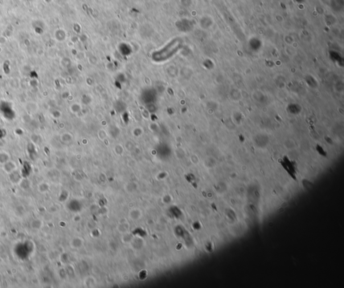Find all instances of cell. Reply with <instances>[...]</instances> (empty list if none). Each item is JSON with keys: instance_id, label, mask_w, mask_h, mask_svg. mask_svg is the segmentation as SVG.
Wrapping results in <instances>:
<instances>
[{"instance_id": "6", "label": "cell", "mask_w": 344, "mask_h": 288, "mask_svg": "<svg viewBox=\"0 0 344 288\" xmlns=\"http://www.w3.org/2000/svg\"><path fill=\"white\" fill-rule=\"evenodd\" d=\"M48 189V186L46 183H42L39 185V189L40 190V192L43 193L46 192V191H47Z\"/></svg>"}, {"instance_id": "1", "label": "cell", "mask_w": 344, "mask_h": 288, "mask_svg": "<svg viewBox=\"0 0 344 288\" xmlns=\"http://www.w3.org/2000/svg\"><path fill=\"white\" fill-rule=\"evenodd\" d=\"M280 163L281 164V165L283 167L288 173L290 175V176L293 178L294 180H297L296 177V164L294 161H292L286 156H284L282 159H280L279 160Z\"/></svg>"}, {"instance_id": "4", "label": "cell", "mask_w": 344, "mask_h": 288, "mask_svg": "<svg viewBox=\"0 0 344 288\" xmlns=\"http://www.w3.org/2000/svg\"><path fill=\"white\" fill-rule=\"evenodd\" d=\"M288 110H289V112H290V113H292V114H297L301 111V108L300 106H298V104L292 103V104H290L289 107H288Z\"/></svg>"}, {"instance_id": "5", "label": "cell", "mask_w": 344, "mask_h": 288, "mask_svg": "<svg viewBox=\"0 0 344 288\" xmlns=\"http://www.w3.org/2000/svg\"><path fill=\"white\" fill-rule=\"evenodd\" d=\"M8 160H10V155L6 152H0V164H4Z\"/></svg>"}, {"instance_id": "3", "label": "cell", "mask_w": 344, "mask_h": 288, "mask_svg": "<svg viewBox=\"0 0 344 288\" xmlns=\"http://www.w3.org/2000/svg\"><path fill=\"white\" fill-rule=\"evenodd\" d=\"M3 169L7 173H11L12 172L14 171L15 170H16L17 169V165L12 160H8L7 163H6L4 164H3Z\"/></svg>"}, {"instance_id": "7", "label": "cell", "mask_w": 344, "mask_h": 288, "mask_svg": "<svg viewBox=\"0 0 344 288\" xmlns=\"http://www.w3.org/2000/svg\"><path fill=\"white\" fill-rule=\"evenodd\" d=\"M317 151L321 155H323V156H326L327 155L326 152H325L323 149V148L319 145H317Z\"/></svg>"}, {"instance_id": "2", "label": "cell", "mask_w": 344, "mask_h": 288, "mask_svg": "<svg viewBox=\"0 0 344 288\" xmlns=\"http://www.w3.org/2000/svg\"><path fill=\"white\" fill-rule=\"evenodd\" d=\"M10 179L14 184H18L20 183L22 179V175L19 172L15 170L14 171L10 173Z\"/></svg>"}]
</instances>
